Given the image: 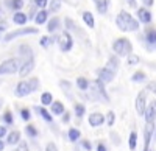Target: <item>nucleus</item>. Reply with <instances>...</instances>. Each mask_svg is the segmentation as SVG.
Returning a JSON list of instances; mask_svg holds the SVG:
<instances>
[{
	"mask_svg": "<svg viewBox=\"0 0 156 151\" xmlns=\"http://www.w3.org/2000/svg\"><path fill=\"white\" fill-rule=\"evenodd\" d=\"M2 106H3V100L0 98V109H2Z\"/></svg>",
	"mask_w": 156,
	"mask_h": 151,
	"instance_id": "nucleus-56",
	"label": "nucleus"
},
{
	"mask_svg": "<svg viewBox=\"0 0 156 151\" xmlns=\"http://www.w3.org/2000/svg\"><path fill=\"white\" fill-rule=\"evenodd\" d=\"M14 151H30L28 149V143L25 142V140H20L17 145H16V149Z\"/></svg>",
	"mask_w": 156,
	"mask_h": 151,
	"instance_id": "nucleus-44",
	"label": "nucleus"
},
{
	"mask_svg": "<svg viewBox=\"0 0 156 151\" xmlns=\"http://www.w3.org/2000/svg\"><path fill=\"white\" fill-rule=\"evenodd\" d=\"M23 5H25L23 0H5V6L11 11H20Z\"/></svg>",
	"mask_w": 156,
	"mask_h": 151,
	"instance_id": "nucleus-21",
	"label": "nucleus"
},
{
	"mask_svg": "<svg viewBox=\"0 0 156 151\" xmlns=\"http://www.w3.org/2000/svg\"><path fill=\"white\" fill-rule=\"evenodd\" d=\"M67 139H69V142H72V143L80 142V139H81V131L78 129V128H70V129L67 131Z\"/></svg>",
	"mask_w": 156,
	"mask_h": 151,
	"instance_id": "nucleus-24",
	"label": "nucleus"
},
{
	"mask_svg": "<svg viewBox=\"0 0 156 151\" xmlns=\"http://www.w3.org/2000/svg\"><path fill=\"white\" fill-rule=\"evenodd\" d=\"M150 106H153V109H154V111H156V100H153V101H151V103H150Z\"/></svg>",
	"mask_w": 156,
	"mask_h": 151,
	"instance_id": "nucleus-55",
	"label": "nucleus"
},
{
	"mask_svg": "<svg viewBox=\"0 0 156 151\" xmlns=\"http://www.w3.org/2000/svg\"><path fill=\"white\" fill-rule=\"evenodd\" d=\"M145 80H147V75H145V72H142V70H137V72H134L131 75V81L133 83H144Z\"/></svg>",
	"mask_w": 156,
	"mask_h": 151,
	"instance_id": "nucleus-33",
	"label": "nucleus"
},
{
	"mask_svg": "<svg viewBox=\"0 0 156 151\" xmlns=\"http://www.w3.org/2000/svg\"><path fill=\"white\" fill-rule=\"evenodd\" d=\"M95 151H109V148H108V145L105 143V142H98L97 143V148H95Z\"/></svg>",
	"mask_w": 156,
	"mask_h": 151,
	"instance_id": "nucleus-46",
	"label": "nucleus"
},
{
	"mask_svg": "<svg viewBox=\"0 0 156 151\" xmlns=\"http://www.w3.org/2000/svg\"><path fill=\"white\" fill-rule=\"evenodd\" d=\"M144 2V5L147 6V8H150V6H153V3H154V0H142Z\"/></svg>",
	"mask_w": 156,
	"mask_h": 151,
	"instance_id": "nucleus-52",
	"label": "nucleus"
},
{
	"mask_svg": "<svg viewBox=\"0 0 156 151\" xmlns=\"http://www.w3.org/2000/svg\"><path fill=\"white\" fill-rule=\"evenodd\" d=\"M39 30L37 28H33V27H28V28H19V30H14V31H9L3 36V42H11L14 41L16 37L19 36H27V34H37Z\"/></svg>",
	"mask_w": 156,
	"mask_h": 151,
	"instance_id": "nucleus-7",
	"label": "nucleus"
},
{
	"mask_svg": "<svg viewBox=\"0 0 156 151\" xmlns=\"http://www.w3.org/2000/svg\"><path fill=\"white\" fill-rule=\"evenodd\" d=\"M87 122H89V125L92 128H98V126H101V125L106 122V115H103L101 112H92V114L89 115Z\"/></svg>",
	"mask_w": 156,
	"mask_h": 151,
	"instance_id": "nucleus-14",
	"label": "nucleus"
},
{
	"mask_svg": "<svg viewBox=\"0 0 156 151\" xmlns=\"http://www.w3.org/2000/svg\"><path fill=\"white\" fill-rule=\"evenodd\" d=\"M95 73H97V78H98L100 81H103L105 84L112 83L114 78H115V70H112V69H109V67H100V69H97Z\"/></svg>",
	"mask_w": 156,
	"mask_h": 151,
	"instance_id": "nucleus-9",
	"label": "nucleus"
},
{
	"mask_svg": "<svg viewBox=\"0 0 156 151\" xmlns=\"http://www.w3.org/2000/svg\"><path fill=\"white\" fill-rule=\"evenodd\" d=\"M28 20H30L28 14H25V12H22V11H14V14H12V22H14L16 25H20V27H23Z\"/></svg>",
	"mask_w": 156,
	"mask_h": 151,
	"instance_id": "nucleus-19",
	"label": "nucleus"
},
{
	"mask_svg": "<svg viewBox=\"0 0 156 151\" xmlns=\"http://www.w3.org/2000/svg\"><path fill=\"white\" fill-rule=\"evenodd\" d=\"M106 67H109V69H112V70H119V67H120V59H119V56H117L115 53L114 55H111L109 58H108V64H106Z\"/></svg>",
	"mask_w": 156,
	"mask_h": 151,
	"instance_id": "nucleus-28",
	"label": "nucleus"
},
{
	"mask_svg": "<svg viewBox=\"0 0 156 151\" xmlns=\"http://www.w3.org/2000/svg\"><path fill=\"white\" fill-rule=\"evenodd\" d=\"M6 136H8V126L6 125H0V139H3Z\"/></svg>",
	"mask_w": 156,
	"mask_h": 151,
	"instance_id": "nucleus-48",
	"label": "nucleus"
},
{
	"mask_svg": "<svg viewBox=\"0 0 156 151\" xmlns=\"http://www.w3.org/2000/svg\"><path fill=\"white\" fill-rule=\"evenodd\" d=\"M128 146H129V149H131V151H134L136 146H137V132H136L134 129L129 132V137H128Z\"/></svg>",
	"mask_w": 156,
	"mask_h": 151,
	"instance_id": "nucleus-32",
	"label": "nucleus"
},
{
	"mask_svg": "<svg viewBox=\"0 0 156 151\" xmlns=\"http://www.w3.org/2000/svg\"><path fill=\"white\" fill-rule=\"evenodd\" d=\"M5 140H6V145H11V146H16L20 140H22V132L20 131H11L8 132V136L5 137Z\"/></svg>",
	"mask_w": 156,
	"mask_h": 151,
	"instance_id": "nucleus-16",
	"label": "nucleus"
},
{
	"mask_svg": "<svg viewBox=\"0 0 156 151\" xmlns=\"http://www.w3.org/2000/svg\"><path fill=\"white\" fill-rule=\"evenodd\" d=\"M139 62H140V58H139L137 55H133V53H131V55L126 56V64H128V66H137Z\"/></svg>",
	"mask_w": 156,
	"mask_h": 151,
	"instance_id": "nucleus-37",
	"label": "nucleus"
},
{
	"mask_svg": "<svg viewBox=\"0 0 156 151\" xmlns=\"http://www.w3.org/2000/svg\"><path fill=\"white\" fill-rule=\"evenodd\" d=\"M112 50L119 58H126L128 55L133 53V44L126 37H119L112 42Z\"/></svg>",
	"mask_w": 156,
	"mask_h": 151,
	"instance_id": "nucleus-4",
	"label": "nucleus"
},
{
	"mask_svg": "<svg viewBox=\"0 0 156 151\" xmlns=\"http://www.w3.org/2000/svg\"><path fill=\"white\" fill-rule=\"evenodd\" d=\"M51 103H53V95H51L50 92H42L41 94V105L42 106H50Z\"/></svg>",
	"mask_w": 156,
	"mask_h": 151,
	"instance_id": "nucleus-34",
	"label": "nucleus"
},
{
	"mask_svg": "<svg viewBox=\"0 0 156 151\" xmlns=\"http://www.w3.org/2000/svg\"><path fill=\"white\" fill-rule=\"evenodd\" d=\"M154 123H147L145 128H144V151H150V142H151V137L154 136Z\"/></svg>",
	"mask_w": 156,
	"mask_h": 151,
	"instance_id": "nucleus-12",
	"label": "nucleus"
},
{
	"mask_svg": "<svg viewBox=\"0 0 156 151\" xmlns=\"http://www.w3.org/2000/svg\"><path fill=\"white\" fill-rule=\"evenodd\" d=\"M0 122H2L3 125H6V126H12V123H14V117H12V112L9 109H5L3 114L0 115Z\"/></svg>",
	"mask_w": 156,
	"mask_h": 151,
	"instance_id": "nucleus-23",
	"label": "nucleus"
},
{
	"mask_svg": "<svg viewBox=\"0 0 156 151\" xmlns=\"http://www.w3.org/2000/svg\"><path fill=\"white\" fill-rule=\"evenodd\" d=\"M64 23H66V30H67V31H78L76 25H75V22H73L72 19L66 17V20H64Z\"/></svg>",
	"mask_w": 156,
	"mask_h": 151,
	"instance_id": "nucleus-39",
	"label": "nucleus"
},
{
	"mask_svg": "<svg viewBox=\"0 0 156 151\" xmlns=\"http://www.w3.org/2000/svg\"><path fill=\"white\" fill-rule=\"evenodd\" d=\"M58 45H59V50L62 53H67L73 48V37L70 34V31H62L59 34V39H58Z\"/></svg>",
	"mask_w": 156,
	"mask_h": 151,
	"instance_id": "nucleus-6",
	"label": "nucleus"
},
{
	"mask_svg": "<svg viewBox=\"0 0 156 151\" xmlns=\"http://www.w3.org/2000/svg\"><path fill=\"white\" fill-rule=\"evenodd\" d=\"M19 115H20V118H22L25 123H28V122L31 120V111H30L28 108H20Z\"/></svg>",
	"mask_w": 156,
	"mask_h": 151,
	"instance_id": "nucleus-36",
	"label": "nucleus"
},
{
	"mask_svg": "<svg viewBox=\"0 0 156 151\" xmlns=\"http://www.w3.org/2000/svg\"><path fill=\"white\" fill-rule=\"evenodd\" d=\"M25 134H27V137H30V139H36V137L39 136V131H37V128L34 126L33 123H28V125H25Z\"/></svg>",
	"mask_w": 156,
	"mask_h": 151,
	"instance_id": "nucleus-29",
	"label": "nucleus"
},
{
	"mask_svg": "<svg viewBox=\"0 0 156 151\" xmlns=\"http://www.w3.org/2000/svg\"><path fill=\"white\" fill-rule=\"evenodd\" d=\"M154 139H156V129H154Z\"/></svg>",
	"mask_w": 156,
	"mask_h": 151,
	"instance_id": "nucleus-57",
	"label": "nucleus"
},
{
	"mask_svg": "<svg viewBox=\"0 0 156 151\" xmlns=\"http://www.w3.org/2000/svg\"><path fill=\"white\" fill-rule=\"evenodd\" d=\"M92 2H94V5H95L97 11L100 12L101 16H103V14H106V12H108V9H109V5H111V0H92Z\"/></svg>",
	"mask_w": 156,
	"mask_h": 151,
	"instance_id": "nucleus-18",
	"label": "nucleus"
},
{
	"mask_svg": "<svg viewBox=\"0 0 156 151\" xmlns=\"http://www.w3.org/2000/svg\"><path fill=\"white\" fill-rule=\"evenodd\" d=\"M80 145H81V146H83V149H86V151H92V149H94L92 142L87 140V139H80Z\"/></svg>",
	"mask_w": 156,
	"mask_h": 151,
	"instance_id": "nucleus-40",
	"label": "nucleus"
},
{
	"mask_svg": "<svg viewBox=\"0 0 156 151\" xmlns=\"http://www.w3.org/2000/svg\"><path fill=\"white\" fill-rule=\"evenodd\" d=\"M142 41H144L145 47L148 50L156 47V28H147L144 36H142Z\"/></svg>",
	"mask_w": 156,
	"mask_h": 151,
	"instance_id": "nucleus-11",
	"label": "nucleus"
},
{
	"mask_svg": "<svg viewBox=\"0 0 156 151\" xmlns=\"http://www.w3.org/2000/svg\"><path fill=\"white\" fill-rule=\"evenodd\" d=\"M62 5V0H48V12H58Z\"/></svg>",
	"mask_w": 156,
	"mask_h": 151,
	"instance_id": "nucleus-35",
	"label": "nucleus"
},
{
	"mask_svg": "<svg viewBox=\"0 0 156 151\" xmlns=\"http://www.w3.org/2000/svg\"><path fill=\"white\" fill-rule=\"evenodd\" d=\"M0 83H2V81H0Z\"/></svg>",
	"mask_w": 156,
	"mask_h": 151,
	"instance_id": "nucleus-59",
	"label": "nucleus"
},
{
	"mask_svg": "<svg viewBox=\"0 0 156 151\" xmlns=\"http://www.w3.org/2000/svg\"><path fill=\"white\" fill-rule=\"evenodd\" d=\"M150 151H153V149H150Z\"/></svg>",
	"mask_w": 156,
	"mask_h": 151,
	"instance_id": "nucleus-58",
	"label": "nucleus"
},
{
	"mask_svg": "<svg viewBox=\"0 0 156 151\" xmlns=\"http://www.w3.org/2000/svg\"><path fill=\"white\" fill-rule=\"evenodd\" d=\"M22 59L20 58H9L3 62H0V77L2 75H14L20 70Z\"/></svg>",
	"mask_w": 156,
	"mask_h": 151,
	"instance_id": "nucleus-5",
	"label": "nucleus"
},
{
	"mask_svg": "<svg viewBox=\"0 0 156 151\" xmlns=\"http://www.w3.org/2000/svg\"><path fill=\"white\" fill-rule=\"evenodd\" d=\"M45 151H58V148H56V145H55L53 142H50V143H47Z\"/></svg>",
	"mask_w": 156,
	"mask_h": 151,
	"instance_id": "nucleus-50",
	"label": "nucleus"
},
{
	"mask_svg": "<svg viewBox=\"0 0 156 151\" xmlns=\"http://www.w3.org/2000/svg\"><path fill=\"white\" fill-rule=\"evenodd\" d=\"M89 80L84 78V77H80V78H76V87H78V91H81V92H86L89 91Z\"/></svg>",
	"mask_w": 156,
	"mask_h": 151,
	"instance_id": "nucleus-31",
	"label": "nucleus"
},
{
	"mask_svg": "<svg viewBox=\"0 0 156 151\" xmlns=\"http://www.w3.org/2000/svg\"><path fill=\"white\" fill-rule=\"evenodd\" d=\"M139 23L140 22L137 19H134L129 12H126L123 9L115 17V25H117V28H119L120 31H137L139 30Z\"/></svg>",
	"mask_w": 156,
	"mask_h": 151,
	"instance_id": "nucleus-1",
	"label": "nucleus"
},
{
	"mask_svg": "<svg viewBox=\"0 0 156 151\" xmlns=\"http://www.w3.org/2000/svg\"><path fill=\"white\" fill-rule=\"evenodd\" d=\"M5 146H6V140L0 139V151H3V149H5Z\"/></svg>",
	"mask_w": 156,
	"mask_h": 151,
	"instance_id": "nucleus-53",
	"label": "nucleus"
},
{
	"mask_svg": "<svg viewBox=\"0 0 156 151\" xmlns=\"http://www.w3.org/2000/svg\"><path fill=\"white\" fill-rule=\"evenodd\" d=\"M31 56H34V55H33V50H31V47H30V45L23 44V45H20V47H19V58H20V59L31 58Z\"/></svg>",
	"mask_w": 156,
	"mask_h": 151,
	"instance_id": "nucleus-25",
	"label": "nucleus"
},
{
	"mask_svg": "<svg viewBox=\"0 0 156 151\" xmlns=\"http://www.w3.org/2000/svg\"><path fill=\"white\" fill-rule=\"evenodd\" d=\"M136 16H137V20H139L140 23H144V25H148V23L151 22V19H153L151 12H150V9H148L147 6H144V8H137Z\"/></svg>",
	"mask_w": 156,
	"mask_h": 151,
	"instance_id": "nucleus-13",
	"label": "nucleus"
},
{
	"mask_svg": "<svg viewBox=\"0 0 156 151\" xmlns=\"http://www.w3.org/2000/svg\"><path fill=\"white\" fill-rule=\"evenodd\" d=\"M89 91H90V97L94 100H98V101H105V103H109V95L106 92V87H105V83L100 81L98 78L97 80H92L89 83Z\"/></svg>",
	"mask_w": 156,
	"mask_h": 151,
	"instance_id": "nucleus-3",
	"label": "nucleus"
},
{
	"mask_svg": "<svg viewBox=\"0 0 156 151\" xmlns=\"http://www.w3.org/2000/svg\"><path fill=\"white\" fill-rule=\"evenodd\" d=\"M61 122H62L64 125H67V123L70 122V112H69V111H66V112L61 115Z\"/></svg>",
	"mask_w": 156,
	"mask_h": 151,
	"instance_id": "nucleus-47",
	"label": "nucleus"
},
{
	"mask_svg": "<svg viewBox=\"0 0 156 151\" xmlns=\"http://www.w3.org/2000/svg\"><path fill=\"white\" fill-rule=\"evenodd\" d=\"M50 112L53 115H62L66 112V108H64V105L61 101H53L50 105Z\"/></svg>",
	"mask_w": 156,
	"mask_h": 151,
	"instance_id": "nucleus-22",
	"label": "nucleus"
},
{
	"mask_svg": "<svg viewBox=\"0 0 156 151\" xmlns=\"http://www.w3.org/2000/svg\"><path fill=\"white\" fill-rule=\"evenodd\" d=\"M145 89H147V92H153V94H156V81H153V83H148Z\"/></svg>",
	"mask_w": 156,
	"mask_h": 151,
	"instance_id": "nucleus-49",
	"label": "nucleus"
},
{
	"mask_svg": "<svg viewBox=\"0 0 156 151\" xmlns=\"http://www.w3.org/2000/svg\"><path fill=\"white\" fill-rule=\"evenodd\" d=\"M134 108H136L137 115L144 117L145 111H147V89H145V91H140V92L137 94L136 101H134Z\"/></svg>",
	"mask_w": 156,
	"mask_h": 151,
	"instance_id": "nucleus-8",
	"label": "nucleus"
},
{
	"mask_svg": "<svg viewBox=\"0 0 156 151\" xmlns=\"http://www.w3.org/2000/svg\"><path fill=\"white\" fill-rule=\"evenodd\" d=\"M59 87H61V91H62L64 94H69L70 89H72V84H70V81H67V80H61V81H59Z\"/></svg>",
	"mask_w": 156,
	"mask_h": 151,
	"instance_id": "nucleus-38",
	"label": "nucleus"
},
{
	"mask_svg": "<svg viewBox=\"0 0 156 151\" xmlns=\"http://www.w3.org/2000/svg\"><path fill=\"white\" fill-rule=\"evenodd\" d=\"M73 112H75L76 120H81L86 114V106L83 103H73Z\"/></svg>",
	"mask_w": 156,
	"mask_h": 151,
	"instance_id": "nucleus-27",
	"label": "nucleus"
},
{
	"mask_svg": "<svg viewBox=\"0 0 156 151\" xmlns=\"http://www.w3.org/2000/svg\"><path fill=\"white\" fill-rule=\"evenodd\" d=\"M39 45H41L42 48H48V47L51 45L50 36H41V39H39Z\"/></svg>",
	"mask_w": 156,
	"mask_h": 151,
	"instance_id": "nucleus-41",
	"label": "nucleus"
},
{
	"mask_svg": "<svg viewBox=\"0 0 156 151\" xmlns=\"http://www.w3.org/2000/svg\"><path fill=\"white\" fill-rule=\"evenodd\" d=\"M144 118H145V123H154V120H156V111L153 109V106H147Z\"/></svg>",
	"mask_w": 156,
	"mask_h": 151,
	"instance_id": "nucleus-30",
	"label": "nucleus"
},
{
	"mask_svg": "<svg viewBox=\"0 0 156 151\" xmlns=\"http://www.w3.org/2000/svg\"><path fill=\"white\" fill-rule=\"evenodd\" d=\"M109 136H111V142H112L114 145H120V142H122V140H120L119 134H117V132H111Z\"/></svg>",
	"mask_w": 156,
	"mask_h": 151,
	"instance_id": "nucleus-45",
	"label": "nucleus"
},
{
	"mask_svg": "<svg viewBox=\"0 0 156 151\" xmlns=\"http://www.w3.org/2000/svg\"><path fill=\"white\" fill-rule=\"evenodd\" d=\"M33 111H36V112H37V115L41 117L45 123H50V125L53 123V117H55V115L51 114L50 111H47V109H45V106H34V108H33Z\"/></svg>",
	"mask_w": 156,
	"mask_h": 151,
	"instance_id": "nucleus-15",
	"label": "nucleus"
},
{
	"mask_svg": "<svg viewBox=\"0 0 156 151\" xmlns=\"http://www.w3.org/2000/svg\"><path fill=\"white\" fill-rule=\"evenodd\" d=\"M6 30V22H0V33H3Z\"/></svg>",
	"mask_w": 156,
	"mask_h": 151,
	"instance_id": "nucleus-54",
	"label": "nucleus"
},
{
	"mask_svg": "<svg viewBox=\"0 0 156 151\" xmlns=\"http://www.w3.org/2000/svg\"><path fill=\"white\" fill-rule=\"evenodd\" d=\"M81 17H83V20H84V23L87 25V27L92 30L94 27H95V19H94V14L90 11H83V14H81Z\"/></svg>",
	"mask_w": 156,
	"mask_h": 151,
	"instance_id": "nucleus-26",
	"label": "nucleus"
},
{
	"mask_svg": "<svg viewBox=\"0 0 156 151\" xmlns=\"http://www.w3.org/2000/svg\"><path fill=\"white\" fill-rule=\"evenodd\" d=\"M33 69H34V56L22 59V64H20V70H19V77H20V78H25V77H28V75H30V73L33 72Z\"/></svg>",
	"mask_w": 156,
	"mask_h": 151,
	"instance_id": "nucleus-10",
	"label": "nucleus"
},
{
	"mask_svg": "<svg viewBox=\"0 0 156 151\" xmlns=\"http://www.w3.org/2000/svg\"><path fill=\"white\" fill-rule=\"evenodd\" d=\"M39 87H41V84H39V80L36 77H31L28 80H22L17 83L16 89H14V95L17 98H23V97H28L31 95L33 92H36Z\"/></svg>",
	"mask_w": 156,
	"mask_h": 151,
	"instance_id": "nucleus-2",
	"label": "nucleus"
},
{
	"mask_svg": "<svg viewBox=\"0 0 156 151\" xmlns=\"http://www.w3.org/2000/svg\"><path fill=\"white\" fill-rule=\"evenodd\" d=\"M48 14H50V12L47 9H39L36 12V16H34V23L36 25H44L48 20Z\"/></svg>",
	"mask_w": 156,
	"mask_h": 151,
	"instance_id": "nucleus-20",
	"label": "nucleus"
},
{
	"mask_svg": "<svg viewBox=\"0 0 156 151\" xmlns=\"http://www.w3.org/2000/svg\"><path fill=\"white\" fill-rule=\"evenodd\" d=\"M33 3L39 8V9H45L48 6V0H33Z\"/></svg>",
	"mask_w": 156,
	"mask_h": 151,
	"instance_id": "nucleus-43",
	"label": "nucleus"
},
{
	"mask_svg": "<svg viewBox=\"0 0 156 151\" xmlns=\"http://www.w3.org/2000/svg\"><path fill=\"white\" fill-rule=\"evenodd\" d=\"M115 122V112L114 111H108V114H106V125L108 126H112Z\"/></svg>",
	"mask_w": 156,
	"mask_h": 151,
	"instance_id": "nucleus-42",
	"label": "nucleus"
},
{
	"mask_svg": "<svg viewBox=\"0 0 156 151\" xmlns=\"http://www.w3.org/2000/svg\"><path fill=\"white\" fill-rule=\"evenodd\" d=\"M126 3L129 8H137V3H136V0H126Z\"/></svg>",
	"mask_w": 156,
	"mask_h": 151,
	"instance_id": "nucleus-51",
	"label": "nucleus"
},
{
	"mask_svg": "<svg viewBox=\"0 0 156 151\" xmlns=\"http://www.w3.org/2000/svg\"><path fill=\"white\" fill-rule=\"evenodd\" d=\"M61 30V19L59 17H51L47 20V31L50 34H53V33H58Z\"/></svg>",
	"mask_w": 156,
	"mask_h": 151,
	"instance_id": "nucleus-17",
	"label": "nucleus"
}]
</instances>
